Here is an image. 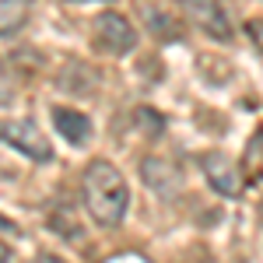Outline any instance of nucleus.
<instances>
[{"mask_svg":"<svg viewBox=\"0 0 263 263\" xmlns=\"http://www.w3.org/2000/svg\"><path fill=\"white\" fill-rule=\"evenodd\" d=\"M141 182L155 193V197H162V200H179L182 186H186L179 165L168 162V158H158V155L141 158Z\"/></svg>","mask_w":263,"mask_h":263,"instance_id":"423d86ee","label":"nucleus"},{"mask_svg":"<svg viewBox=\"0 0 263 263\" xmlns=\"http://www.w3.org/2000/svg\"><path fill=\"white\" fill-rule=\"evenodd\" d=\"M91 32H95V46H99L105 57H126L137 46L134 25L123 18V14H116V11H102L99 18L91 21Z\"/></svg>","mask_w":263,"mask_h":263,"instance_id":"39448f33","label":"nucleus"},{"mask_svg":"<svg viewBox=\"0 0 263 263\" xmlns=\"http://www.w3.org/2000/svg\"><path fill=\"white\" fill-rule=\"evenodd\" d=\"M70 4H112V0H70Z\"/></svg>","mask_w":263,"mask_h":263,"instance_id":"f8f14e48","label":"nucleus"},{"mask_svg":"<svg viewBox=\"0 0 263 263\" xmlns=\"http://www.w3.org/2000/svg\"><path fill=\"white\" fill-rule=\"evenodd\" d=\"M81 203L99 228H116L130 211V186L123 172L105 158L88 162L81 172Z\"/></svg>","mask_w":263,"mask_h":263,"instance_id":"f257e3e1","label":"nucleus"},{"mask_svg":"<svg viewBox=\"0 0 263 263\" xmlns=\"http://www.w3.org/2000/svg\"><path fill=\"white\" fill-rule=\"evenodd\" d=\"M179 4H182L186 21H190L200 35H207V39H214V42H232L235 39L232 18H228L221 0H179Z\"/></svg>","mask_w":263,"mask_h":263,"instance_id":"7ed1b4c3","label":"nucleus"},{"mask_svg":"<svg viewBox=\"0 0 263 263\" xmlns=\"http://www.w3.org/2000/svg\"><path fill=\"white\" fill-rule=\"evenodd\" d=\"M197 165H200L207 186H211L218 197H228V200L242 197V190H246V168H239L228 155H221V151H203L200 158H197Z\"/></svg>","mask_w":263,"mask_h":263,"instance_id":"20e7f679","label":"nucleus"},{"mask_svg":"<svg viewBox=\"0 0 263 263\" xmlns=\"http://www.w3.org/2000/svg\"><path fill=\"white\" fill-rule=\"evenodd\" d=\"M0 141L7 147H14L18 155H25L28 162L46 165L53 162V144L46 141V134L39 130V123L21 116V120H0Z\"/></svg>","mask_w":263,"mask_h":263,"instance_id":"f03ea898","label":"nucleus"},{"mask_svg":"<svg viewBox=\"0 0 263 263\" xmlns=\"http://www.w3.org/2000/svg\"><path fill=\"white\" fill-rule=\"evenodd\" d=\"M0 102H11V81L4 78V67H0Z\"/></svg>","mask_w":263,"mask_h":263,"instance_id":"9d476101","label":"nucleus"},{"mask_svg":"<svg viewBox=\"0 0 263 263\" xmlns=\"http://www.w3.org/2000/svg\"><path fill=\"white\" fill-rule=\"evenodd\" d=\"M11 260H14V249H11V246L0 239V263H11Z\"/></svg>","mask_w":263,"mask_h":263,"instance_id":"9b49d317","label":"nucleus"},{"mask_svg":"<svg viewBox=\"0 0 263 263\" xmlns=\"http://www.w3.org/2000/svg\"><path fill=\"white\" fill-rule=\"evenodd\" d=\"M256 218H260V224H263V200H260V207H256Z\"/></svg>","mask_w":263,"mask_h":263,"instance_id":"ddd939ff","label":"nucleus"},{"mask_svg":"<svg viewBox=\"0 0 263 263\" xmlns=\"http://www.w3.org/2000/svg\"><path fill=\"white\" fill-rule=\"evenodd\" d=\"M49 116H53L57 134H60L67 144H74V147L88 144V137H91V120H88L84 112H78V109H67V105H53V109H49Z\"/></svg>","mask_w":263,"mask_h":263,"instance_id":"0eeeda50","label":"nucleus"},{"mask_svg":"<svg viewBox=\"0 0 263 263\" xmlns=\"http://www.w3.org/2000/svg\"><path fill=\"white\" fill-rule=\"evenodd\" d=\"M28 25V0H0V39L18 35Z\"/></svg>","mask_w":263,"mask_h":263,"instance_id":"6e6552de","label":"nucleus"},{"mask_svg":"<svg viewBox=\"0 0 263 263\" xmlns=\"http://www.w3.org/2000/svg\"><path fill=\"white\" fill-rule=\"evenodd\" d=\"M246 35H249V42L256 46L263 53V18H253V21H246Z\"/></svg>","mask_w":263,"mask_h":263,"instance_id":"1a4fd4ad","label":"nucleus"}]
</instances>
